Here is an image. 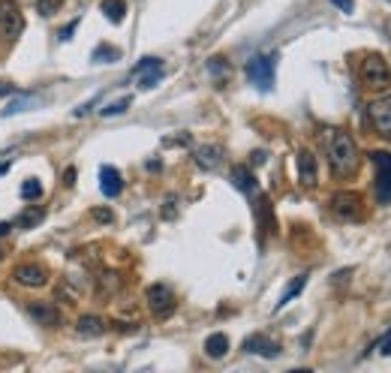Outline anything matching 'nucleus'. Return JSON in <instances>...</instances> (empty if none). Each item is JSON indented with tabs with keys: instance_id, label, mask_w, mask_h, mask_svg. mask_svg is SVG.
<instances>
[{
	"instance_id": "nucleus-1",
	"label": "nucleus",
	"mask_w": 391,
	"mask_h": 373,
	"mask_svg": "<svg viewBox=\"0 0 391 373\" xmlns=\"http://www.w3.org/2000/svg\"><path fill=\"white\" fill-rule=\"evenodd\" d=\"M328 163H331V171L337 178H350L355 175L358 169V148H355V139L343 130H335L328 139Z\"/></svg>"
},
{
	"instance_id": "nucleus-2",
	"label": "nucleus",
	"mask_w": 391,
	"mask_h": 373,
	"mask_svg": "<svg viewBox=\"0 0 391 373\" xmlns=\"http://www.w3.org/2000/svg\"><path fill=\"white\" fill-rule=\"evenodd\" d=\"M358 73H361V81L367 84V88H388L391 84V69H388V61L382 54H367L365 61H361L358 66Z\"/></svg>"
},
{
	"instance_id": "nucleus-3",
	"label": "nucleus",
	"mask_w": 391,
	"mask_h": 373,
	"mask_svg": "<svg viewBox=\"0 0 391 373\" xmlns=\"http://www.w3.org/2000/svg\"><path fill=\"white\" fill-rule=\"evenodd\" d=\"M274 69H277V54H256L247 61V79L259 91L274 88Z\"/></svg>"
},
{
	"instance_id": "nucleus-4",
	"label": "nucleus",
	"mask_w": 391,
	"mask_h": 373,
	"mask_svg": "<svg viewBox=\"0 0 391 373\" xmlns=\"http://www.w3.org/2000/svg\"><path fill=\"white\" fill-rule=\"evenodd\" d=\"M328 208H331V214H335L337 220L352 223V220L361 217V196L352 193V190H340V193H335L328 199Z\"/></svg>"
},
{
	"instance_id": "nucleus-5",
	"label": "nucleus",
	"mask_w": 391,
	"mask_h": 373,
	"mask_svg": "<svg viewBox=\"0 0 391 373\" xmlns=\"http://www.w3.org/2000/svg\"><path fill=\"white\" fill-rule=\"evenodd\" d=\"M370 160L376 166V199H380V205H385L391 202V154L370 151Z\"/></svg>"
},
{
	"instance_id": "nucleus-6",
	"label": "nucleus",
	"mask_w": 391,
	"mask_h": 373,
	"mask_svg": "<svg viewBox=\"0 0 391 373\" xmlns=\"http://www.w3.org/2000/svg\"><path fill=\"white\" fill-rule=\"evenodd\" d=\"M144 298H148V307L157 319H166L175 313V292L169 289L166 283H154L148 286V292H144Z\"/></svg>"
},
{
	"instance_id": "nucleus-7",
	"label": "nucleus",
	"mask_w": 391,
	"mask_h": 373,
	"mask_svg": "<svg viewBox=\"0 0 391 373\" xmlns=\"http://www.w3.org/2000/svg\"><path fill=\"white\" fill-rule=\"evenodd\" d=\"M367 121H370V126H373V130L380 133L382 139L391 141V94L373 99V103L367 106Z\"/></svg>"
},
{
	"instance_id": "nucleus-8",
	"label": "nucleus",
	"mask_w": 391,
	"mask_h": 373,
	"mask_svg": "<svg viewBox=\"0 0 391 373\" xmlns=\"http://www.w3.org/2000/svg\"><path fill=\"white\" fill-rule=\"evenodd\" d=\"M24 31V19L12 0H0V36L16 39Z\"/></svg>"
},
{
	"instance_id": "nucleus-9",
	"label": "nucleus",
	"mask_w": 391,
	"mask_h": 373,
	"mask_svg": "<svg viewBox=\"0 0 391 373\" xmlns=\"http://www.w3.org/2000/svg\"><path fill=\"white\" fill-rule=\"evenodd\" d=\"M133 76L139 79V88L151 91V88H157V81L163 79V61L160 57H142V64L133 69Z\"/></svg>"
},
{
	"instance_id": "nucleus-10",
	"label": "nucleus",
	"mask_w": 391,
	"mask_h": 373,
	"mask_svg": "<svg viewBox=\"0 0 391 373\" xmlns=\"http://www.w3.org/2000/svg\"><path fill=\"white\" fill-rule=\"evenodd\" d=\"M12 280H16L19 286H24V289H39V286H46V268L39 265H19L16 271H12Z\"/></svg>"
},
{
	"instance_id": "nucleus-11",
	"label": "nucleus",
	"mask_w": 391,
	"mask_h": 373,
	"mask_svg": "<svg viewBox=\"0 0 391 373\" xmlns=\"http://www.w3.org/2000/svg\"><path fill=\"white\" fill-rule=\"evenodd\" d=\"M244 352L262 355V358H277V355H280V343L271 340V337H265V334H253V337L244 340Z\"/></svg>"
},
{
	"instance_id": "nucleus-12",
	"label": "nucleus",
	"mask_w": 391,
	"mask_h": 373,
	"mask_svg": "<svg viewBox=\"0 0 391 373\" xmlns=\"http://www.w3.org/2000/svg\"><path fill=\"white\" fill-rule=\"evenodd\" d=\"M27 313L36 319V325L42 328H57L61 325V310H57L54 304H49V301H36V304L27 307Z\"/></svg>"
},
{
	"instance_id": "nucleus-13",
	"label": "nucleus",
	"mask_w": 391,
	"mask_h": 373,
	"mask_svg": "<svg viewBox=\"0 0 391 373\" xmlns=\"http://www.w3.org/2000/svg\"><path fill=\"white\" fill-rule=\"evenodd\" d=\"M99 190H103V196H109V199L121 196L124 178H121V171L114 169V166H103V169H99Z\"/></svg>"
},
{
	"instance_id": "nucleus-14",
	"label": "nucleus",
	"mask_w": 391,
	"mask_h": 373,
	"mask_svg": "<svg viewBox=\"0 0 391 373\" xmlns=\"http://www.w3.org/2000/svg\"><path fill=\"white\" fill-rule=\"evenodd\" d=\"M316 178H320V171H316V156L310 151H298V181L304 186H316Z\"/></svg>"
},
{
	"instance_id": "nucleus-15",
	"label": "nucleus",
	"mask_w": 391,
	"mask_h": 373,
	"mask_svg": "<svg viewBox=\"0 0 391 373\" xmlns=\"http://www.w3.org/2000/svg\"><path fill=\"white\" fill-rule=\"evenodd\" d=\"M196 166L199 169H217V166H220L223 163V148H217V145H205V148H196Z\"/></svg>"
},
{
	"instance_id": "nucleus-16",
	"label": "nucleus",
	"mask_w": 391,
	"mask_h": 373,
	"mask_svg": "<svg viewBox=\"0 0 391 373\" xmlns=\"http://www.w3.org/2000/svg\"><path fill=\"white\" fill-rule=\"evenodd\" d=\"M232 184H235L241 193H256V175H253L247 166H235V169H232Z\"/></svg>"
},
{
	"instance_id": "nucleus-17",
	"label": "nucleus",
	"mask_w": 391,
	"mask_h": 373,
	"mask_svg": "<svg viewBox=\"0 0 391 373\" xmlns=\"http://www.w3.org/2000/svg\"><path fill=\"white\" fill-rule=\"evenodd\" d=\"M76 332L81 337H99V334H106V319H99V317H81L79 325H76Z\"/></svg>"
},
{
	"instance_id": "nucleus-18",
	"label": "nucleus",
	"mask_w": 391,
	"mask_h": 373,
	"mask_svg": "<svg viewBox=\"0 0 391 373\" xmlns=\"http://www.w3.org/2000/svg\"><path fill=\"white\" fill-rule=\"evenodd\" d=\"M304 286H307V274H298L292 283L286 286V292L280 295V301H277V307H274V310H283L286 304H292V301H295V298L304 292Z\"/></svg>"
},
{
	"instance_id": "nucleus-19",
	"label": "nucleus",
	"mask_w": 391,
	"mask_h": 373,
	"mask_svg": "<svg viewBox=\"0 0 391 373\" xmlns=\"http://www.w3.org/2000/svg\"><path fill=\"white\" fill-rule=\"evenodd\" d=\"M99 9L106 12V19H109L112 24H121V21L127 19V0H103V4H99Z\"/></svg>"
},
{
	"instance_id": "nucleus-20",
	"label": "nucleus",
	"mask_w": 391,
	"mask_h": 373,
	"mask_svg": "<svg viewBox=\"0 0 391 373\" xmlns=\"http://www.w3.org/2000/svg\"><path fill=\"white\" fill-rule=\"evenodd\" d=\"M226 352H229V337L223 332H217V334H211L205 340V355L208 358H223Z\"/></svg>"
},
{
	"instance_id": "nucleus-21",
	"label": "nucleus",
	"mask_w": 391,
	"mask_h": 373,
	"mask_svg": "<svg viewBox=\"0 0 391 373\" xmlns=\"http://www.w3.org/2000/svg\"><path fill=\"white\" fill-rule=\"evenodd\" d=\"M42 196V184L36 181V178H31V181H24L21 184V199H27V202H34V199H39Z\"/></svg>"
},
{
	"instance_id": "nucleus-22",
	"label": "nucleus",
	"mask_w": 391,
	"mask_h": 373,
	"mask_svg": "<svg viewBox=\"0 0 391 373\" xmlns=\"http://www.w3.org/2000/svg\"><path fill=\"white\" fill-rule=\"evenodd\" d=\"M61 6H64V0H36V12L42 19H51Z\"/></svg>"
},
{
	"instance_id": "nucleus-23",
	"label": "nucleus",
	"mask_w": 391,
	"mask_h": 373,
	"mask_svg": "<svg viewBox=\"0 0 391 373\" xmlns=\"http://www.w3.org/2000/svg\"><path fill=\"white\" fill-rule=\"evenodd\" d=\"M129 103H133V96H124V99H118V103H109V106L103 109V118H114V114H124V111L129 109Z\"/></svg>"
},
{
	"instance_id": "nucleus-24",
	"label": "nucleus",
	"mask_w": 391,
	"mask_h": 373,
	"mask_svg": "<svg viewBox=\"0 0 391 373\" xmlns=\"http://www.w3.org/2000/svg\"><path fill=\"white\" fill-rule=\"evenodd\" d=\"M34 103V96H21V99H16V103H9L6 109H4V118H9V114H21V111H27V106Z\"/></svg>"
},
{
	"instance_id": "nucleus-25",
	"label": "nucleus",
	"mask_w": 391,
	"mask_h": 373,
	"mask_svg": "<svg viewBox=\"0 0 391 373\" xmlns=\"http://www.w3.org/2000/svg\"><path fill=\"white\" fill-rule=\"evenodd\" d=\"M114 289H121V277L118 274H103V280H99V292H103V295L109 292L112 295Z\"/></svg>"
},
{
	"instance_id": "nucleus-26",
	"label": "nucleus",
	"mask_w": 391,
	"mask_h": 373,
	"mask_svg": "<svg viewBox=\"0 0 391 373\" xmlns=\"http://www.w3.org/2000/svg\"><path fill=\"white\" fill-rule=\"evenodd\" d=\"M39 220H42V208H31V211H24V214H21V217L16 220V223L27 229V226H36Z\"/></svg>"
},
{
	"instance_id": "nucleus-27",
	"label": "nucleus",
	"mask_w": 391,
	"mask_h": 373,
	"mask_svg": "<svg viewBox=\"0 0 391 373\" xmlns=\"http://www.w3.org/2000/svg\"><path fill=\"white\" fill-rule=\"evenodd\" d=\"M106 57H109V61H118L121 51H118V49H109V46H99V49L94 51V61H96V64H106Z\"/></svg>"
},
{
	"instance_id": "nucleus-28",
	"label": "nucleus",
	"mask_w": 391,
	"mask_h": 373,
	"mask_svg": "<svg viewBox=\"0 0 391 373\" xmlns=\"http://www.w3.org/2000/svg\"><path fill=\"white\" fill-rule=\"evenodd\" d=\"M376 352H380V355H391V328L385 332V337L376 343Z\"/></svg>"
},
{
	"instance_id": "nucleus-29",
	"label": "nucleus",
	"mask_w": 391,
	"mask_h": 373,
	"mask_svg": "<svg viewBox=\"0 0 391 373\" xmlns=\"http://www.w3.org/2000/svg\"><path fill=\"white\" fill-rule=\"evenodd\" d=\"M331 4H335V6L340 9V12H352V6H355L352 0H331Z\"/></svg>"
},
{
	"instance_id": "nucleus-30",
	"label": "nucleus",
	"mask_w": 391,
	"mask_h": 373,
	"mask_svg": "<svg viewBox=\"0 0 391 373\" xmlns=\"http://www.w3.org/2000/svg\"><path fill=\"white\" fill-rule=\"evenodd\" d=\"M94 217H96V220H103V223H112V211H96Z\"/></svg>"
},
{
	"instance_id": "nucleus-31",
	"label": "nucleus",
	"mask_w": 391,
	"mask_h": 373,
	"mask_svg": "<svg viewBox=\"0 0 391 373\" xmlns=\"http://www.w3.org/2000/svg\"><path fill=\"white\" fill-rule=\"evenodd\" d=\"M0 94H4V96H6V94H19V91H16V88H12V84H4V81H0Z\"/></svg>"
},
{
	"instance_id": "nucleus-32",
	"label": "nucleus",
	"mask_w": 391,
	"mask_h": 373,
	"mask_svg": "<svg viewBox=\"0 0 391 373\" xmlns=\"http://www.w3.org/2000/svg\"><path fill=\"white\" fill-rule=\"evenodd\" d=\"M253 163H256V166L265 163V151H256V154H253Z\"/></svg>"
},
{
	"instance_id": "nucleus-33",
	"label": "nucleus",
	"mask_w": 391,
	"mask_h": 373,
	"mask_svg": "<svg viewBox=\"0 0 391 373\" xmlns=\"http://www.w3.org/2000/svg\"><path fill=\"white\" fill-rule=\"evenodd\" d=\"M72 181H76V169H66V186H69Z\"/></svg>"
},
{
	"instance_id": "nucleus-34",
	"label": "nucleus",
	"mask_w": 391,
	"mask_h": 373,
	"mask_svg": "<svg viewBox=\"0 0 391 373\" xmlns=\"http://www.w3.org/2000/svg\"><path fill=\"white\" fill-rule=\"evenodd\" d=\"M9 232V223H0V235H6Z\"/></svg>"
},
{
	"instance_id": "nucleus-35",
	"label": "nucleus",
	"mask_w": 391,
	"mask_h": 373,
	"mask_svg": "<svg viewBox=\"0 0 391 373\" xmlns=\"http://www.w3.org/2000/svg\"><path fill=\"white\" fill-rule=\"evenodd\" d=\"M6 171H9V166L4 163V166H0V175H6Z\"/></svg>"
}]
</instances>
